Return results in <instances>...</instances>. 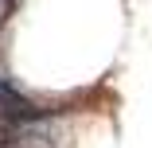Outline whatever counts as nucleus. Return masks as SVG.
Here are the masks:
<instances>
[{"label":"nucleus","instance_id":"obj_1","mask_svg":"<svg viewBox=\"0 0 152 148\" xmlns=\"http://www.w3.org/2000/svg\"><path fill=\"white\" fill-rule=\"evenodd\" d=\"M0 117H4V125H31L35 117H39V109L0 78Z\"/></svg>","mask_w":152,"mask_h":148}]
</instances>
